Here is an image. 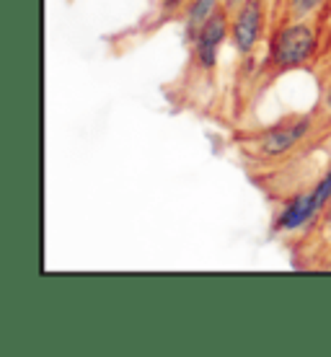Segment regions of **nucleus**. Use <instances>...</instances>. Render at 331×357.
Segmentation results:
<instances>
[{"instance_id": "nucleus-1", "label": "nucleus", "mask_w": 331, "mask_h": 357, "mask_svg": "<svg viewBox=\"0 0 331 357\" xmlns=\"http://www.w3.org/2000/svg\"><path fill=\"white\" fill-rule=\"evenodd\" d=\"M321 52V31L314 18L279 16L269 31L264 68L272 73H295L314 63Z\"/></svg>"}, {"instance_id": "nucleus-2", "label": "nucleus", "mask_w": 331, "mask_h": 357, "mask_svg": "<svg viewBox=\"0 0 331 357\" xmlns=\"http://www.w3.org/2000/svg\"><path fill=\"white\" fill-rule=\"evenodd\" d=\"M318 122H321L318 109L285 114L275 125L264 127V130H259L251 137V153L264 158V161H282L287 155H293L316 132Z\"/></svg>"}, {"instance_id": "nucleus-3", "label": "nucleus", "mask_w": 331, "mask_h": 357, "mask_svg": "<svg viewBox=\"0 0 331 357\" xmlns=\"http://www.w3.org/2000/svg\"><path fill=\"white\" fill-rule=\"evenodd\" d=\"M267 0H246L231 10V47L238 57H254L269 29Z\"/></svg>"}, {"instance_id": "nucleus-4", "label": "nucleus", "mask_w": 331, "mask_h": 357, "mask_svg": "<svg viewBox=\"0 0 331 357\" xmlns=\"http://www.w3.org/2000/svg\"><path fill=\"white\" fill-rule=\"evenodd\" d=\"M323 218V207L318 205L314 189H300L295 195L282 199V205L275 213L272 220V231L279 236H298L316 228Z\"/></svg>"}, {"instance_id": "nucleus-5", "label": "nucleus", "mask_w": 331, "mask_h": 357, "mask_svg": "<svg viewBox=\"0 0 331 357\" xmlns=\"http://www.w3.org/2000/svg\"><path fill=\"white\" fill-rule=\"evenodd\" d=\"M231 42V10L220 8L215 16L199 29V34L192 42V60L199 73H213L220 63L223 47Z\"/></svg>"}, {"instance_id": "nucleus-6", "label": "nucleus", "mask_w": 331, "mask_h": 357, "mask_svg": "<svg viewBox=\"0 0 331 357\" xmlns=\"http://www.w3.org/2000/svg\"><path fill=\"white\" fill-rule=\"evenodd\" d=\"M220 8H223V0H189L187 6H184V10H181V26H184L187 45L194 42L199 29L205 26L207 21L215 16Z\"/></svg>"}, {"instance_id": "nucleus-7", "label": "nucleus", "mask_w": 331, "mask_h": 357, "mask_svg": "<svg viewBox=\"0 0 331 357\" xmlns=\"http://www.w3.org/2000/svg\"><path fill=\"white\" fill-rule=\"evenodd\" d=\"M329 0H285L282 8H279V16H290V18H316L326 8Z\"/></svg>"}, {"instance_id": "nucleus-8", "label": "nucleus", "mask_w": 331, "mask_h": 357, "mask_svg": "<svg viewBox=\"0 0 331 357\" xmlns=\"http://www.w3.org/2000/svg\"><path fill=\"white\" fill-rule=\"evenodd\" d=\"M311 189H314V195H316V199H318V205L326 210V207H329V202H331V166L323 171L321 176L316 178V184Z\"/></svg>"}, {"instance_id": "nucleus-9", "label": "nucleus", "mask_w": 331, "mask_h": 357, "mask_svg": "<svg viewBox=\"0 0 331 357\" xmlns=\"http://www.w3.org/2000/svg\"><path fill=\"white\" fill-rule=\"evenodd\" d=\"M318 116H321V119H331V81L321 89V98H318Z\"/></svg>"}, {"instance_id": "nucleus-10", "label": "nucleus", "mask_w": 331, "mask_h": 357, "mask_svg": "<svg viewBox=\"0 0 331 357\" xmlns=\"http://www.w3.org/2000/svg\"><path fill=\"white\" fill-rule=\"evenodd\" d=\"M189 0H161V16L171 18L176 16V13H181L184 10V6H187Z\"/></svg>"}, {"instance_id": "nucleus-11", "label": "nucleus", "mask_w": 331, "mask_h": 357, "mask_svg": "<svg viewBox=\"0 0 331 357\" xmlns=\"http://www.w3.org/2000/svg\"><path fill=\"white\" fill-rule=\"evenodd\" d=\"M321 233H323V238L331 243V202H329V207L323 210V218H321Z\"/></svg>"}, {"instance_id": "nucleus-12", "label": "nucleus", "mask_w": 331, "mask_h": 357, "mask_svg": "<svg viewBox=\"0 0 331 357\" xmlns=\"http://www.w3.org/2000/svg\"><path fill=\"white\" fill-rule=\"evenodd\" d=\"M241 3H246V0H223V8H228V10H236Z\"/></svg>"}, {"instance_id": "nucleus-13", "label": "nucleus", "mask_w": 331, "mask_h": 357, "mask_svg": "<svg viewBox=\"0 0 331 357\" xmlns=\"http://www.w3.org/2000/svg\"><path fill=\"white\" fill-rule=\"evenodd\" d=\"M269 6H272V8H282V3H285V0H267Z\"/></svg>"}]
</instances>
